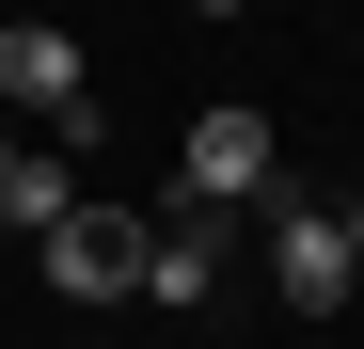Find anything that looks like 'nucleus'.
Segmentation results:
<instances>
[{"instance_id":"1","label":"nucleus","mask_w":364,"mask_h":349,"mask_svg":"<svg viewBox=\"0 0 364 349\" xmlns=\"http://www.w3.org/2000/svg\"><path fill=\"white\" fill-rule=\"evenodd\" d=\"M174 191H191V207H269V191H285L269 111H254V95H206V111H191V159H174Z\"/></svg>"},{"instance_id":"2","label":"nucleus","mask_w":364,"mask_h":349,"mask_svg":"<svg viewBox=\"0 0 364 349\" xmlns=\"http://www.w3.org/2000/svg\"><path fill=\"white\" fill-rule=\"evenodd\" d=\"M32 270L64 286V302H143V207H64L32 239Z\"/></svg>"},{"instance_id":"4","label":"nucleus","mask_w":364,"mask_h":349,"mask_svg":"<svg viewBox=\"0 0 364 349\" xmlns=\"http://www.w3.org/2000/svg\"><path fill=\"white\" fill-rule=\"evenodd\" d=\"M0 111H32V127H80V143H95L80 32H48V16H0Z\"/></svg>"},{"instance_id":"5","label":"nucleus","mask_w":364,"mask_h":349,"mask_svg":"<svg viewBox=\"0 0 364 349\" xmlns=\"http://www.w3.org/2000/svg\"><path fill=\"white\" fill-rule=\"evenodd\" d=\"M206 286H222V207H191V191H174V207H143V302H174V318H191Z\"/></svg>"},{"instance_id":"8","label":"nucleus","mask_w":364,"mask_h":349,"mask_svg":"<svg viewBox=\"0 0 364 349\" xmlns=\"http://www.w3.org/2000/svg\"><path fill=\"white\" fill-rule=\"evenodd\" d=\"M348 254H364V207H348Z\"/></svg>"},{"instance_id":"9","label":"nucleus","mask_w":364,"mask_h":349,"mask_svg":"<svg viewBox=\"0 0 364 349\" xmlns=\"http://www.w3.org/2000/svg\"><path fill=\"white\" fill-rule=\"evenodd\" d=\"M0 254H16V222H0Z\"/></svg>"},{"instance_id":"6","label":"nucleus","mask_w":364,"mask_h":349,"mask_svg":"<svg viewBox=\"0 0 364 349\" xmlns=\"http://www.w3.org/2000/svg\"><path fill=\"white\" fill-rule=\"evenodd\" d=\"M64 207H80V159H64V143H32V159H16V191H0V222H16V239H48Z\"/></svg>"},{"instance_id":"3","label":"nucleus","mask_w":364,"mask_h":349,"mask_svg":"<svg viewBox=\"0 0 364 349\" xmlns=\"http://www.w3.org/2000/svg\"><path fill=\"white\" fill-rule=\"evenodd\" d=\"M269 286H285L301 318H333L348 286H364V254H348V222H333L317 191H269Z\"/></svg>"},{"instance_id":"7","label":"nucleus","mask_w":364,"mask_h":349,"mask_svg":"<svg viewBox=\"0 0 364 349\" xmlns=\"http://www.w3.org/2000/svg\"><path fill=\"white\" fill-rule=\"evenodd\" d=\"M191 16H237V0H191Z\"/></svg>"}]
</instances>
